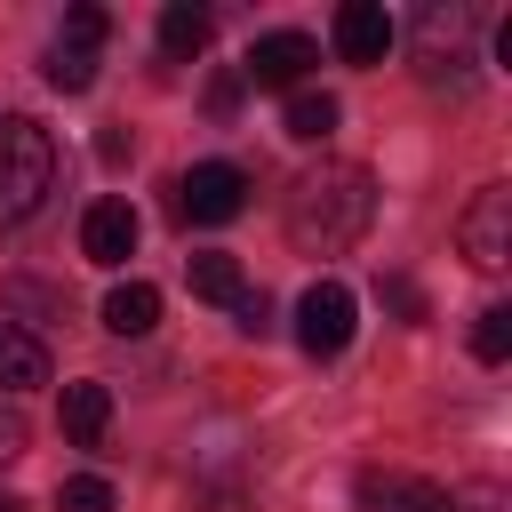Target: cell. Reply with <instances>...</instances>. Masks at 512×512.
Wrapping results in <instances>:
<instances>
[{"instance_id": "52a82bcc", "label": "cell", "mask_w": 512, "mask_h": 512, "mask_svg": "<svg viewBox=\"0 0 512 512\" xmlns=\"http://www.w3.org/2000/svg\"><path fill=\"white\" fill-rule=\"evenodd\" d=\"M312 64H320V40H312V32H264V40L248 48L240 80H256V88H296Z\"/></svg>"}, {"instance_id": "e0dca14e", "label": "cell", "mask_w": 512, "mask_h": 512, "mask_svg": "<svg viewBox=\"0 0 512 512\" xmlns=\"http://www.w3.org/2000/svg\"><path fill=\"white\" fill-rule=\"evenodd\" d=\"M472 352H480V360H512V304H488V312L472 320Z\"/></svg>"}, {"instance_id": "5bb4252c", "label": "cell", "mask_w": 512, "mask_h": 512, "mask_svg": "<svg viewBox=\"0 0 512 512\" xmlns=\"http://www.w3.org/2000/svg\"><path fill=\"white\" fill-rule=\"evenodd\" d=\"M104 424H112V384H64V432L80 440V448H96L104 440Z\"/></svg>"}, {"instance_id": "ffe728a7", "label": "cell", "mask_w": 512, "mask_h": 512, "mask_svg": "<svg viewBox=\"0 0 512 512\" xmlns=\"http://www.w3.org/2000/svg\"><path fill=\"white\" fill-rule=\"evenodd\" d=\"M24 448H32V424H24V408H16V400H0V464H8V456H24Z\"/></svg>"}, {"instance_id": "d6986e66", "label": "cell", "mask_w": 512, "mask_h": 512, "mask_svg": "<svg viewBox=\"0 0 512 512\" xmlns=\"http://www.w3.org/2000/svg\"><path fill=\"white\" fill-rule=\"evenodd\" d=\"M392 512H456V496H448V488H432V480H400Z\"/></svg>"}, {"instance_id": "7c38bea8", "label": "cell", "mask_w": 512, "mask_h": 512, "mask_svg": "<svg viewBox=\"0 0 512 512\" xmlns=\"http://www.w3.org/2000/svg\"><path fill=\"white\" fill-rule=\"evenodd\" d=\"M208 32H216V16H208L200 0H168V8H160V56H176V64H184V56H200V48H208Z\"/></svg>"}, {"instance_id": "603a6c76", "label": "cell", "mask_w": 512, "mask_h": 512, "mask_svg": "<svg viewBox=\"0 0 512 512\" xmlns=\"http://www.w3.org/2000/svg\"><path fill=\"white\" fill-rule=\"evenodd\" d=\"M384 296H392V304H400V312H408V320H424V296H416V288H408V280H384Z\"/></svg>"}, {"instance_id": "ac0fdd59", "label": "cell", "mask_w": 512, "mask_h": 512, "mask_svg": "<svg viewBox=\"0 0 512 512\" xmlns=\"http://www.w3.org/2000/svg\"><path fill=\"white\" fill-rule=\"evenodd\" d=\"M56 512H112V480H96V472L64 480V488H56Z\"/></svg>"}, {"instance_id": "8fae6325", "label": "cell", "mask_w": 512, "mask_h": 512, "mask_svg": "<svg viewBox=\"0 0 512 512\" xmlns=\"http://www.w3.org/2000/svg\"><path fill=\"white\" fill-rule=\"evenodd\" d=\"M32 384H48V344L24 336L16 320H0V400H16V392H32Z\"/></svg>"}, {"instance_id": "ba28073f", "label": "cell", "mask_w": 512, "mask_h": 512, "mask_svg": "<svg viewBox=\"0 0 512 512\" xmlns=\"http://www.w3.org/2000/svg\"><path fill=\"white\" fill-rule=\"evenodd\" d=\"M328 40H336V56H344V64H384L400 32H392V16H384L376 0H344V8H336V24H328Z\"/></svg>"}, {"instance_id": "9c48e42d", "label": "cell", "mask_w": 512, "mask_h": 512, "mask_svg": "<svg viewBox=\"0 0 512 512\" xmlns=\"http://www.w3.org/2000/svg\"><path fill=\"white\" fill-rule=\"evenodd\" d=\"M80 248H88V264H128L136 256V208L128 200H96L80 216Z\"/></svg>"}, {"instance_id": "5b68a950", "label": "cell", "mask_w": 512, "mask_h": 512, "mask_svg": "<svg viewBox=\"0 0 512 512\" xmlns=\"http://www.w3.org/2000/svg\"><path fill=\"white\" fill-rule=\"evenodd\" d=\"M240 208H248V176L232 160H200V168L176 176V216L184 224H232Z\"/></svg>"}, {"instance_id": "d4e9b609", "label": "cell", "mask_w": 512, "mask_h": 512, "mask_svg": "<svg viewBox=\"0 0 512 512\" xmlns=\"http://www.w3.org/2000/svg\"><path fill=\"white\" fill-rule=\"evenodd\" d=\"M456 512H464V504H456ZM472 512H504V496H496V488H472Z\"/></svg>"}, {"instance_id": "4fadbf2b", "label": "cell", "mask_w": 512, "mask_h": 512, "mask_svg": "<svg viewBox=\"0 0 512 512\" xmlns=\"http://www.w3.org/2000/svg\"><path fill=\"white\" fill-rule=\"evenodd\" d=\"M152 320H160V288L152 280H120L104 296V328L112 336H152Z\"/></svg>"}, {"instance_id": "484cf974", "label": "cell", "mask_w": 512, "mask_h": 512, "mask_svg": "<svg viewBox=\"0 0 512 512\" xmlns=\"http://www.w3.org/2000/svg\"><path fill=\"white\" fill-rule=\"evenodd\" d=\"M0 512H24V504H16V496H0Z\"/></svg>"}, {"instance_id": "277c9868", "label": "cell", "mask_w": 512, "mask_h": 512, "mask_svg": "<svg viewBox=\"0 0 512 512\" xmlns=\"http://www.w3.org/2000/svg\"><path fill=\"white\" fill-rule=\"evenodd\" d=\"M352 328H360V296H352L344 280H312V288L296 296V344H304L312 360H336V352L352 344Z\"/></svg>"}, {"instance_id": "8992f818", "label": "cell", "mask_w": 512, "mask_h": 512, "mask_svg": "<svg viewBox=\"0 0 512 512\" xmlns=\"http://www.w3.org/2000/svg\"><path fill=\"white\" fill-rule=\"evenodd\" d=\"M456 240H464V256L480 272H504L512 264V184H480L472 208L456 216Z\"/></svg>"}, {"instance_id": "9a60e30c", "label": "cell", "mask_w": 512, "mask_h": 512, "mask_svg": "<svg viewBox=\"0 0 512 512\" xmlns=\"http://www.w3.org/2000/svg\"><path fill=\"white\" fill-rule=\"evenodd\" d=\"M336 120H344V112H336V96H320V88H296V96H288V112H280V128H288L296 144H328V136H336Z\"/></svg>"}, {"instance_id": "44dd1931", "label": "cell", "mask_w": 512, "mask_h": 512, "mask_svg": "<svg viewBox=\"0 0 512 512\" xmlns=\"http://www.w3.org/2000/svg\"><path fill=\"white\" fill-rule=\"evenodd\" d=\"M232 320H240L248 336H264V328H272V304H264V288H248V296L232 304Z\"/></svg>"}, {"instance_id": "2e32d148", "label": "cell", "mask_w": 512, "mask_h": 512, "mask_svg": "<svg viewBox=\"0 0 512 512\" xmlns=\"http://www.w3.org/2000/svg\"><path fill=\"white\" fill-rule=\"evenodd\" d=\"M192 296H200V304H224V312H232V304L248 296V272H240L232 256H192Z\"/></svg>"}, {"instance_id": "30bf717a", "label": "cell", "mask_w": 512, "mask_h": 512, "mask_svg": "<svg viewBox=\"0 0 512 512\" xmlns=\"http://www.w3.org/2000/svg\"><path fill=\"white\" fill-rule=\"evenodd\" d=\"M416 40H424V80L440 88V80H456L464 88V16H440V8H424V24H416Z\"/></svg>"}, {"instance_id": "cb8c5ba5", "label": "cell", "mask_w": 512, "mask_h": 512, "mask_svg": "<svg viewBox=\"0 0 512 512\" xmlns=\"http://www.w3.org/2000/svg\"><path fill=\"white\" fill-rule=\"evenodd\" d=\"M232 96H240V72H224V80L208 88V112H232Z\"/></svg>"}, {"instance_id": "6da1fadb", "label": "cell", "mask_w": 512, "mask_h": 512, "mask_svg": "<svg viewBox=\"0 0 512 512\" xmlns=\"http://www.w3.org/2000/svg\"><path fill=\"white\" fill-rule=\"evenodd\" d=\"M280 216H288V240L304 256H344L376 224V176L360 160H320V168H304L288 184V208Z\"/></svg>"}, {"instance_id": "3957f363", "label": "cell", "mask_w": 512, "mask_h": 512, "mask_svg": "<svg viewBox=\"0 0 512 512\" xmlns=\"http://www.w3.org/2000/svg\"><path fill=\"white\" fill-rule=\"evenodd\" d=\"M104 32H112V16H104L96 0H80V8L64 16L56 48H48V88H64V96L96 88V64H104Z\"/></svg>"}, {"instance_id": "7a4b0ae2", "label": "cell", "mask_w": 512, "mask_h": 512, "mask_svg": "<svg viewBox=\"0 0 512 512\" xmlns=\"http://www.w3.org/2000/svg\"><path fill=\"white\" fill-rule=\"evenodd\" d=\"M48 192H56V136L24 112H0V224L40 216Z\"/></svg>"}, {"instance_id": "7402d4cb", "label": "cell", "mask_w": 512, "mask_h": 512, "mask_svg": "<svg viewBox=\"0 0 512 512\" xmlns=\"http://www.w3.org/2000/svg\"><path fill=\"white\" fill-rule=\"evenodd\" d=\"M392 496H400V480H384V472L360 480V504H368V512H392Z\"/></svg>"}]
</instances>
